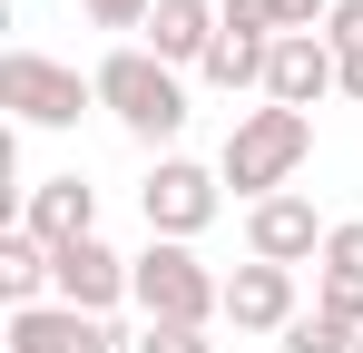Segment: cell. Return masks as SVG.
I'll return each instance as SVG.
<instances>
[{
  "label": "cell",
  "mask_w": 363,
  "mask_h": 353,
  "mask_svg": "<svg viewBox=\"0 0 363 353\" xmlns=\"http://www.w3.org/2000/svg\"><path fill=\"white\" fill-rule=\"evenodd\" d=\"M20 226L60 255V245H79V235H99V186H89V176H40V186L20 196Z\"/></svg>",
  "instance_id": "obj_9"
},
{
  "label": "cell",
  "mask_w": 363,
  "mask_h": 353,
  "mask_svg": "<svg viewBox=\"0 0 363 353\" xmlns=\"http://www.w3.org/2000/svg\"><path fill=\"white\" fill-rule=\"evenodd\" d=\"M0 108L20 118V128H79V118L99 108V79H79L50 50H10L0 59Z\"/></svg>",
  "instance_id": "obj_4"
},
{
  "label": "cell",
  "mask_w": 363,
  "mask_h": 353,
  "mask_svg": "<svg viewBox=\"0 0 363 353\" xmlns=\"http://www.w3.org/2000/svg\"><path fill=\"white\" fill-rule=\"evenodd\" d=\"M50 304H69V314H118L128 304V255L118 245H99V235H79V245H60L50 255Z\"/></svg>",
  "instance_id": "obj_6"
},
{
  "label": "cell",
  "mask_w": 363,
  "mask_h": 353,
  "mask_svg": "<svg viewBox=\"0 0 363 353\" xmlns=\"http://www.w3.org/2000/svg\"><path fill=\"white\" fill-rule=\"evenodd\" d=\"M275 10V40H295V30H324L334 20V0H265Z\"/></svg>",
  "instance_id": "obj_20"
},
{
  "label": "cell",
  "mask_w": 363,
  "mask_h": 353,
  "mask_svg": "<svg viewBox=\"0 0 363 353\" xmlns=\"http://www.w3.org/2000/svg\"><path fill=\"white\" fill-rule=\"evenodd\" d=\"M216 30H226V10H216V0H157V10H147V30H138V50H157L167 69H206Z\"/></svg>",
  "instance_id": "obj_12"
},
{
  "label": "cell",
  "mask_w": 363,
  "mask_h": 353,
  "mask_svg": "<svg viewBox=\"0 0 363 353\" xmlns=\"http://www.w3.org/2000/svg\"><path fill=\"white\" fill-rule=\"evenodd\" d=\"M334 89H344V69H334V50H324V30L275 40V69H265V99H275V108H304V118H314V99H334Z\"/></svg>",
  "instance_id": "obj_10"
},
{
  "label": "cell",
  "mask_w": 363,
  "mask_h": 353,
  "mask_svg": "<svg viewBox=\"0 0 363 353\" xmlns=\"http://www.w3.org/2000/svg\"><path fill=\"white\" fill-rule=\"evenodd\" d=\"M128 353H216V344H206L196 324H147V334H138Z\"/></svg>",
  "instance_id": "obj_19"
},
{
  "label": "cell",
  "mask_w": 363,
  "mask_h": 353,
  "mask_svg": "<svg viewBox=\"0 0 363 353\" xmlns=\"http://www.w3.org/2000/svg\"><path fill=\"white\" fill-rule=\"evenodd\" d=\"M304 157H314V118L265 99V108H245L236 128H226V147H216V176L236 186L245 206H265V196H285V186H295V167H304Z\"/></svg>",
  "instance_id": "obj_2"
},
{
  "label": "cell",
  "mask_w": 363,
  "mask_h": 353,
  "mask_svg": "<svg viewBox=\"0 0 363 353\" xmlns=\"http://www.w3.org/2000/svg\"><path fill=\"white\" fill-rule=\"evenodd\" d=\"M354 353H363V334H354Z\"/></svg>",
  "instance_id": "obj_22"
},
{
  "label": "cell",
  "mask_w": 363,
  "mask_h": 353,
  "mask_svg": "<svg viewBox=\"0 0 363 353\" xmlns=\"http://www.w3.org/2000/svg\"><path fill=\"white\" fill-rule=\"evenodd\" d=\"M99 79V108L118 118L138 147H157V157H177V128H186V69H167L157 50H138V40H118V50L89 69Z\"/></svg>",
  "instance_id": "obj_1"
},
{
  "label": "cell",
  "mask_w": 363,
  "mask_h": 353,
  "mask_svg": "<svg viewBox=\"0 0 363 353\" xmlns=\"http://www.w3.org/2000/svg\"><path fill=\"white\" fill-rule=\"evenodd\" d=\"M147 10H157V0H79L89 30H147Z\"/></svg>",
  "instance_id": "obj_18"
},
{
  "label": "cell",
  "mask_w": 363,
  "mask_h": 353,
  "mask_svg": "<svg viewBox=\"0 0 363 353\" xmlns=\"http://www.w3.org/2000/svg\"><path fill=\"white\" fill-rule=\"evenodd\" d=\"M324 216H314V196H265V206H245V255H265V265H314L324 255Z\"/></svg>",
  "instance_id": "obj_7"
},
{
  "label": "cell",
  "mask_w": 363,
  "mask_h": 353,
  "mask_svg": "<svg viewBox=\"0 0 363 353\" xmlns=\"http://www.w3.org/2000/svg\"><path fill=\"white\" fill-rule=\"evenodd\" d=\"M324 50H334V69H344V99H363V0H334Z\"/></svg>",
  "instance_id": "obj_16"
},
{
  "label": "cell",
  "mask_w": 363,
  "mask_h": 353,
  "mask_svg": "<svg viewBox=\"0 0 363 353\" xmlns=\"http://www.w3.org/2000/svg\"><path fill=\"white\" fill-rule=\"evenodd\" d=\"M275 344H285V353H354V324H334V314H295Z\"/></svg>",
  "instance_id": "obj_17"
},
{
  "label": "cell",
  "mask_w": 363,
  "mask_h": 353,
  "mask_svg": "<svg viewBox=\"0 0 363 353\" xmlns=\"http://www.w3.org/2000/svg\"><path fill=\"white\" fill-rule=\"evenodd\" d=\"M216 10H226V30H265V40H275V10H265V0H216Z\"/></svg>",
  "instance_id": "obj_21"
},
{
  "label": "cell",
  "mask_w": 363,
  "mask_h": 353,
  "mask_svg": "<svg viewBox=\"0 0 363 353\" xmlns=\"http://www.w3.org/2000/svg\"><path fill=\"white\" fill-rule=\"evenodd\" d=\"M265 69H275V40L265 30H216V50H206V89H226V99H245V89H265Z\"/></svg>",
  "instance_id": "obj_14"
},
{
  "label": "cell",
  "mask_w": 363,
  "mask_h": 353,
  "mask_svg": "<svg viewBox=\"0 0 363 353\" xmlns=\"http://www.w3.org/2000/svg\"><path fill=\"white\" fill-rule=\"evenodd\" d=\"M89 334H99V314H69V304H20V314L0 324L10 353H79Z\"/></svg>",
  "instance_id": "obj_13"
},
{
  "label": "cell",
  "mask_w": 363,
  "mask_h": 353,
  "mask_svg": "<svg viewBox=\"0 0 363 353\" xmlns=\"http://www.w3.org/2000/svg\"><path fill=\"white\" fill-rule=\"evenodd\" d=\"M304 304H295V265H265V255H245L236 275H226V324L236 334H285Z\"/></svg>",
  "instance_id": "obj_8"
},
{
  "label": "cell",
  "mask_w": 363,
  "mask_h": 353,
  "mask_svg": "<svg viewBox=\"0 0 363 353\" xmlns=\"http://www.w3.org/2000/svg\"><path fill=\"white\" fill-rule=\"evenodd\" d=\"M314 314H334V324L363 334V216H334V235H324V255H314Z\"/></svg>",
  "instance_id": "obj_11"
},
{
  "label": "cell",
  "mask_w": 363,
  "mask_h": 353,
  "mask_svg": "<svg viewBox=\"0 0 363 353\" xmlns=\"http://www.w3.org/2000/svg\"><path fill=\"white\" fill-rule=\"evenodd\" d=\"M138 206H147V235L196 245V235L216 226V206H226V176L196 167V157H157V167H147V186H138Z\"/></svg>",
  "instance_id": "obj_5"
},
{
  "label": "cell",
  "mask_w": 363,
  "mask_h": 353,
  "mask_svg": "<svg viewBox=\"0 0 363 353\" xmlns=\"http://www.w3.org/2000/svg\"><path fill=\"white\" fill-rule=\"evenodd\" d=\"M128 304L147 314V324H216L226 314V275L196 255V245H167V235H147L138 255H128Z\"/></svg>",
  "instance_id": "obj_3"
},
{
  "label": "cell",
  "mask_w": 363,
  "mask_h": 353,
  "mask_svg": "<svg viewBox=\"0 0 363 353\" xmlns=\"http://www.w3.org/2000/svg\"><path fill=\"white\" fill-rule=\"evenodd\" d=\"M0 304H10V314H20V304H50V245L30 226L0 235Z\"/></svg>",
  "instance_id": "obj_15"
}]
</instances>
